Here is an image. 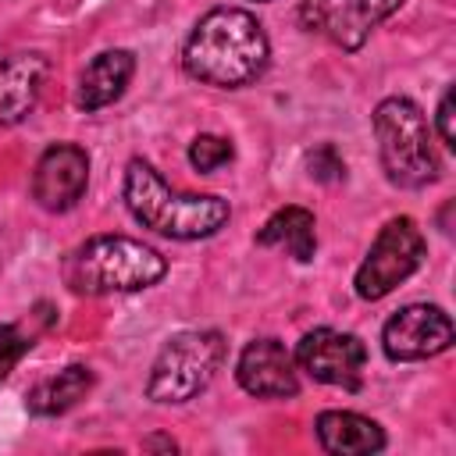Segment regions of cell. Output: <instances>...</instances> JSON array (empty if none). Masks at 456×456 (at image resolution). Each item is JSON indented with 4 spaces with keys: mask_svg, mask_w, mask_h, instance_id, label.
Returning <instances> with one entry per match:
<instances>
[{
    "mask_svg": "<svg viewBox=\"0 0 456 456\" xmlns=\"http://www.w3.org/2000/svg\"><path fill=\"white\" fill-rule=\"evenodd\" d=\"M271 43L264 25L242 7L207 11L182 46V68L189 78L217 89H242L267 68Z\"/></svg>",
    "mask_w": 456,
    "mask_h": 456,
    "instance_id": "6da1fadb",
    "label": "cell"
},
{
    "mask_svg": "<svg viewBox=\"0 0 456 456\" xmlns=\"http://www.w3.org/2000/svg\"><path fill=\"white\" fill-rule=\"evenodd\" d=\"M121 200L128 207V214L157 232V235H167V239H178V242H192V239H210L217 235L228 217H232V207L228 200L221 196H192V192H175L160 171L142 160V157H132L125 164V185H121Z\"/></svg>",
    "mask_w": 456,
    "mask_h": 456,
    "instance_id": "7a4b0ae2",
    "label": "cell"
},
{
    "mask_svg": "<svg viewBox=\"0 0 456 456\" xmlns=\"http://www.w3.org/2000/svg\"><path fill=\"white\" fill-rule=\"evenodd\" d=\"M64 285L75 296L139 292L167 274L164 253L128 235H93L64 256Z\"/></svg>",
    "mask_w": 456,
    "mask_h": 456,
    "instance_id": "3957f363",
    "label": "cell"
},
{
    "mask_svg": "<svg viewBox=\"0 0 456 456\" xmlns=\"http://www.w3.org/2000/svg\"><path fill=\"white\" fill-rule=\"evenodd\" d=\"M374 135L385 178L399 189H424L438 178L442 164L431 146L424 110L410 96H385L374 107Z\"/></svg>",
    "mask_w": 456,
    "mask_h": 456,
    "instance_id": "277c9868",
    "label": "cell"
},
{
    "mask_svg": "<svg viewBox=\"0 0 456 456\" xmlns=\"http://www.w3.org/2000/svg\"><path fill=\"white\" fill-rule=\"evenodd\" d=\"M221 360H224L221 331H178L157 353V360L150 367L146 395L153 403H167V406L189 403L210 385Z\"/></svg>",
    "mask_w": 456,
    "mask_h": 456,
    "instance_id": "5b68a950",
    "label": "cell"
},
{
    "mask_svg": "<svg viewBox=\"0 0 456 456\" xmlns=\"http://www.w3.org/2000/svg\"><path fill=\"white\" fill-rule=\"evenodd\" d=\"M424 253H428V242L417 228L413 217H392L378 239L370 242L363 264L356 267V278H353V289L363 303H374V299H385L395 285H403L420 264H424Z\"/></svg>",
    "mask_w": 456,
    "mask_h": 456,
    "instance_id": "8992f818",
    "label": "cell"
},
{
    "mask_svg": "<svg viewBox=\"0 0 456 456\" xmlns=\"http://www.w3.org/2000/svg\"><path fill=\"white\" fill-rule=\"evenodd\" d=\"M452 317L435 303H410L395 310L381 328V349L392 363H413L438 356L452 346Z\"/></svg>",
    "mask_w": 456,
    "mask_h": 456,
    "instance_id": "52a82bcc",
    "label": "cell"
},
{
    "mask_svg": "<svg viewBox=\"0 0 456 456\" xmlns=\"http://www.w3.org/2000/svg\"><path fill=\"white\" fill-rule=\"evenodd\" d=\"M296 367L310 374L321 385H335L346 392H356L363 381V363H367V346L353 331H335V328H314L299 338L296 346Z\"/></svg>",
    "mask_w": 456,
    "mask_h": 456,
    "instance_id": "ba28073f",
    "label": "cell"
},
{
    "mask_svg": "<svg viewBox=\"0 0 456 456\" xmlns=\"http://www.w3.org/2000/svg\"><path fill=\"white\" fill-rule=\"evenodd\" d=\"M89 185V153L75 142H53L39 153L32 171V200L50 210L64 214L71 210Z\"/></svg>",
    "mask_w": 456,
    "mask_h": 456,
    "instance_id": "9c48e42d",
    "label": "cell"
},
{
    "mask_svg": "<svg viewBox=\"0 0 456 456\" xmlns=\"http://www.w3.org/2000/svg\"><path fill=\"white\" fill-rule=\"evenodd\" d=\"M235 381L256 399H289L299 392L296 360L278 338H253L239 353Z\"/></svg>",
    "mask_w": 456,
    "mask_h": 456,
    "instance_id": "30bf717a",
    "label": "cell"
},
{
    "mask_svg": "<svg viewBox=\"0 0 456 456\" xmlns=\"http://www.w3.org/2000/svg\"><path fill=\"white\" fill-rule=\"evenodd\" d=\"M46 82V57L7 53L0 57V125H18L39 100Z\"/></svg>",
    "mask_w": 456,
    "mask_h": 456,
    "instance_id": "8fae6325",
    "label": "cell"
},
{
    "mask_svg": "<svg viewBox=\"0 0 456 456\" xmlns=\"http://www.w3.org/2000/svg\"><path fill=\"white\" fill-rule=\"evenodd\" d=\"M132 75H135V53L132 50H103L82 68L78 86H75V103L82 110L110 107L114 100H121Z\"/></svg>",
    "mask_w": 456,
    "mask_h": 456,
    "instance_id": "7c38bea8",
    "label": "cell"
},
{
    "mask_svg": "<svg viewBox=\"0 0 456 456\" xmlns=\"http://www.w3.org/2000/svg\"><path fill=\"white\" fill-rule=\"evenodd\" d=\"M317 442L331 456H370L385 449V431L378 420L353 410H324L314 420Z\"/></svg>",
    "mask_w": 456,
    "mask_h": 456,
    "instance_id": "4fadbf2b",
    "label": "cell"
},
{
    "mask_svg": "<svg viewBox=\"0 0 456 456\" xmlns=\"http://www.w3.org/2000/svg\"><path fill=\"white\" fill-rule=\"evenodd\" d=\"M93 388V370L82 363H68L64 370L43 378L25 392V410L32 417H61L71 406H78Z\"/></svg>",
    "mask_w": 456,
    "mask_h": 456,
    "instance_id": "5bb4252c",
    "label": "cell"
},
{
    "mask_svg": "<svg viewBox=\"0 0 456 456\" xmlns=\"http://www.w3.org/2000/svg\"><path fill=\"white\" fill-rule=\"evenodd\" d=\"M314 214L306 207H281L274 210L264 228L256 232V242L267 249H285L292 260L310 264L317 253V232H314Z\"/></svg>",
    "mask_w": 456,
    "mask_h": 456,
    "instance_id": "9a60e30c",
    "label": "cell"
},
{
    "mask_svg": "<svg viewBox=\"0 0 456 456\" xmlns=\"http://www.w3.org/2000/svg\"><path fill=\"white\" fill-rule=\"evenodd\" d=\"M403 4L406 0H353L349 7L328 14V25L324 28H331V36H335V43L342 50H360L363 39L370 36V28L381 25L385 18H392Z\"/></svg>",
    "mask_w": 456,
    "mask_h": 456,
    "instance_id": "2e32d148",
    "label": "cell"
},
{
    "mask_svg": "<svg viewBox=\"0 0 456 456\" xmlns=\"http://www.w3.org/2000/svg\"><path fill=\"white\" fill-rule=\"evenodd\" d=\"M232 157H235V150H232V142H228L224 135L203 132V135H196V139L189 142V164H192L196 171H203V175H210V171L232 164Z\"/></svg>",
    "mask_w": 456,
    "mask_h": 456,
    "instance_id": "e0dca14e",
    "label": "cell"
},
{
    "mask_svg": "<svg viewBox=\"0 0 456 456\" xmlns=\"http://www.w3.org/2000/svg\"><path fill=\"white\" fill-rule=\"evenodd\" d=\"M306 175L314 182H324V185L342 182L346 178V160H342V153L331 142H321V146H314L306 153Z\"/></svg>",
    "mask_w": 456,
    "mask_h": 456,
    "instance_id": "ac0fdd59",
    "label": "cell"
},
{
    "mask_svg": "<svg viewBox=\"0 0 456 456\" xmlns=\"http://www.w3.org/2000/svg\"><path fill=\"white\" fill-rule=\"evenodd\" d=\"M32 349V335H25L18 324H0V381L14 370V363Z\"/></svg>",
    "mask_w": 456,
    "mask_h": 456,
    "instance_id": "d6986e66",
    "label": "cell"
},
{
    "mask_svg": "<svg viewBox=\"0 0 456 456\" xmlns=\"http://www.w3.org/2000/svg\"><path fill=\"white\" fill-rule=\"evenodd\" d=\"M435 128H438V135H442V142L449 146V150H456V110H452V86L442 93V100H438V114H435Z\"/></svg>",
    "mask_w": 456,
    "mask_h": 456,
    "instance_id": "ffe728a7",
    "label": "cell"
},
{
    "mask_svg": "<svg viewBox=\"0 0 456 456\" xmlns=\"http://www.w3.org/2000/svg\"><path fill=\"white\" fill-rule=\"evenodd\" d=\"M328 4L324 0H306L303 4V11H299V21L306 25V28H324L328 25Z\"/></svg>",
    "mask_w": 456,
    "mask_h": 456,
    "instance_id": "44dd1931",
    "label": "cell"
},
{
    "mask_svg": "<svg viewBox=\"0 0 456 456\" xmlns=\"http://www.w3.org/2000/svg\"><path fill=\"white\" fill-rule=\"evenodd\" d=\"M256 4H267V0H256Z\"/></svg>",
    "mask_w": 456,
    "mask_h": 456,
    "instance_id": "7402d4cb",
    "label": "cell"
}]
</instances>
